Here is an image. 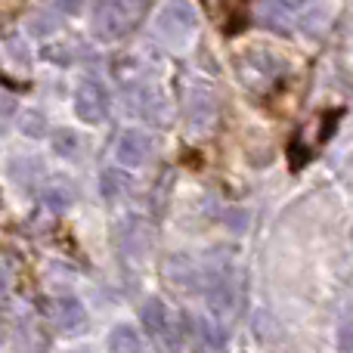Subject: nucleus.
<instances>
[{
	"instance_id": "1",
	"label": "nucleus",
	"mask_w": 353,
	"mask_h": 353,
	"mask_svg": "<svg viewBox=\"0 0 353 353\" xmlns=\"http://www.w3.org/2000/svg\"><path fill=\"white\" fill-rule=\"evenodd\" d=\"M74 112H78L81 121L97 124L109 115V93L103 84L97 81H84V84L74 90Z\"/></svg>"
},
{
	"instance_id": "2",
	"label": "nucleus",
	"mask_w": 353,
	"mask_h": 353,
	"mask_svg": "<svg viewBox=\"0 0 353 353\" xmlns=\"http://www.w3.org/2000/svg\"><path fill=\"white\" fill-rule=\"evenodd\" d=\"M205 301L214 316H230L236 310V282H232V276L214 273L205 285Z\"/></svg>"
},
{
	"instance_id": "3",
	"label": "nucleus",
	"mask_w": 353,
	"mask_h": 353,
	"mask_svg": "<svg viewBox=\"0 0 353 353\" xmlns=\"http://www.w3.org/2000/svg\"><path fill=\"white\" fill-rule=\"evenodd\" d=\"M152 155V137L143 130H124L121 140L115 143V161L124 168H137Z\"/></svg>"
},
{
	"instance_id": "4",
	"label": "nucleus",
	"mask_w": 353,
	"mask_h": 353,
	"mask_svg": "<svg viewBox=\"0 0 353 353\" xmlns=\"http://www.w3.org/2000/svg\"><path fill=\"white\" fill-rule=\"evenodd\" d=\"M128 25H130L128 10L121 3H115V0H103L97 6V12H93V31L99 37H118L128 31Z\"/></svg>"
},
{
	"instance_id": "5",
	"label": "nucleus",
	"mask_w": 353,
	"mask_h": 353,
	"mask_svg": "<svg viewBox=\"0 0 353 353\" xmlns=\"http://www.w3.org/2000/svg\"><path fill=\"white\" fill-rule=\"evenodd\" d=\"M140 319H143V329L149 332V335H159V338H171V344L176 347L180 344V338H176V332L171 329V313H168V307L161 304L159 298H149L146 304L140 307Z\"/></svg>"
},
{
	"instance_id": "6",
	"label": "nucleus",
	"mask_w": 353,
	"mask_h": 353,
	"mask_svg": "<svg viewBox=\"0 0 353 353\" xmlns=\"http://www.w3.org/2000/svg\"><path fill=\"white\" fill-rule=\"evenodd\" d=\"M159 28L165 31L168 37H174V41H183V37L195 28V10L192 6H186V3L168 6V10L161 12V19H159Z\"/></svg>"
},
{
	"instance_id": "7",
	"label": "nucleus",
	"mask_w": 353,
	"mask_h": 353,
	"mask_svg": "<svg viewBox=\"0 0 353 353\" xmlns=\"http://www.w3.org/2000/svg\"><path fill=\"white\" fill-rule=\"evenodd\" d=\"M53 323L59 332H78L87 323V310L78 298H56L53 301Z\"/></svg>"
},
{
	"instance_id": "8",
	"label": "nucleus",
	"mask_w": 353,
	"mask_h": 353,
	"mask_svg": "<svg viewBox=\"0 0 353 353\" xmlns=\"http://www.w3.org/2000/svg\"><path fill=\"white\" fill-rule=\"evenodd\" d=\"M121 251L130 257V261H140V257H146V251H149V232H146V226H143L137 217H128L121 223Z\"/></svg>"
},
{
	"instance_id": "9",
	"label": "nucleus",
	"mask_w": 353,
	"mask_h": 353,
	"mask_svg": "<svg viewBox=\"0 0 353 353\" xmlns=\"http://www.w3.org/2000/svg\"><path fill=\"white\" fill-rule=\"evenodd\" d=\"M214 115H217L214 97L205 90V87H195V90L189 93V124L201 130V128H208V124L214 121Z\"/></svg>"
},
{
	"instance_id": "10",
	"label": "nucleus",
	"mask_w": 353,
	"mask_h": 353,
	"mask_svg": "<svg viewBox=\"0 0 353 353\" xmlns=\"http://www.w3.org/2000/svg\"><path fill=\"white\" fill-rule=\"evenodd\" d=\"M130 105H134V112L140 118H149V121H161V99L159 93H152L149 87H143V90H134L130 93Z\"/></svg>"
},
{
	"instance_id": "11",
	"label": "nucleus",
	"mask_w": 353,
	"mask_h": 353,
	"mask_svg": "<svg viewBox=\"0 0 353 353\" xmlns=\"http://www.w3.org/2000/svg\"><path fill=\"white\" fill-rule=\"evenodd\" d=\"M165 273H168V279L176 282V285H183V288H192L195 282H199V273H195L192 261H189V257H183V254L171 257V263L165 267Z\"/></svg>"
},
{
	"instance_id": "12",
	"label": "nucleus",
	"mask_w": 353,
	"mask_h": 353,
	"mask_svg": "<svg viewBox=\"0 0 353 353\" xmlns=\"http://www.w3.org/2000/svg\"><path fill=\"white\" fill-rule=\"evenodd\" d=\"M140 335H137L134 325H118L109 335V350L112 353H140Z\"/></svg>"
},
{
	"instance_id": "13",
	"label": "nucleus",
	"mask_w": 353,
	"mask_h": 353,
	"mask_svg": "<svg viewBox=\"0 0 353 353\" xmlns=\"http://www.w3.org/2000/svg\"><path fill=\"white\" fill-rule=\"evenodd\" d=\"M130 186V176L124 171H118V168H109V171H103L99 176V189H103V199H118V195H124Z\"/></svg>"
},
{
	"instance_id": "14",
	"label": "nucleus",
	"mask_w": 353,
	"mask_h": 353,
	"mask_svg": "<svg viewBox=\"0 0 353 353\" xmlns=\"http://www.w3.org/2000/svg\"><path fill=\"white\" fill-rule=\"evenodd\" d=\"M199 341H201V347H205L208 353H217L220 347H223V329H220L217 323H211V319H199Z\"/></svg>"
},
{
	"instance_id": "15",
	"label": "nucleus",
	"mask_w": 353,
	"mask_h": 353,
	"mask_svg": "<svg viewBox=\"0 0 353 353\" xmlns=\"http://www.w3.org/2000/svg\"><path fill=\"white\" fill-rule=\"evenodd\" d=\"M19 130H22L25 137H31V140H34V137H43V130H47V118H43L37 109H28L22 118H19Z\"/></svg>"
},
{
	"instance_id": "16",
	"label": "nucleus",
	"mask_w": 353,
	"mask_h": 353,
	"mask_svg": "<svg viewBox=\"0 0 353 353\" xmlns=\"http://www.w3.org/2000/svg\"><path fill=\"white\" fill-rule=\"evenodd\" d=\"M43 205L56 214L65 211V208L72 205V186H50L47 192H43Z\"/></svg>"
},
{
	"instance_id": "17",
	"label": "nucleus",
	"mask_w": 353,
	"mask_h": 353,
	"mask_svg": "<svg viewBox=\"0 0 353 353\" xmlns=\"http://www.w3.org/2000/svg\"><path fill=\"white\" fill-rule=\"evenodd\" d=\"M78 134H72V130H59L56 134V140H53V152L56 155H62V159H68V155H74L78 152Z\"/></svg>"
},
{
	"instance_id": "18",
	"label": "nucleus",
	"mask_w": 353,
	"mask_h": 353,
	"mask_svg": "<svg viewBox=\"0 0 353 353\" xmlns=\"http://www.w3.org/2000/svg\"><path fill=\"white\" fill-rule=\"evenodd\" d=\"M12 112H16V103H12V97L0 93V115H12Z\"/></svg>"
},
{
	"instance_id": "19",
	"label": "nucleus",
	"mask_w": 353,
	"mask_h": 353,
	"mask_svg": "<svg viewBox=\"0 0 353 353\" xmlns=\"http://www.w3.org/2000/svg\"><path fill=\"white\" fill-rule=\"evenodd\" d=\"M68 353H93V350H68Z\"/></svg>"
},
{
	"instance_id": "20",
	"label": "nucleus",
	"mask_w": 353,
	"mask_h": 353,
	"mask_svg": "<svg viewBox=\"0 0 353 353\" xmlns=\"http://www.w3.org/2000/svg\"><path fill=\"white\" fill-rule=\"evenodd\" d=\"M0 294H3V276H0Z\"/></svg>"
}]
</instances>
